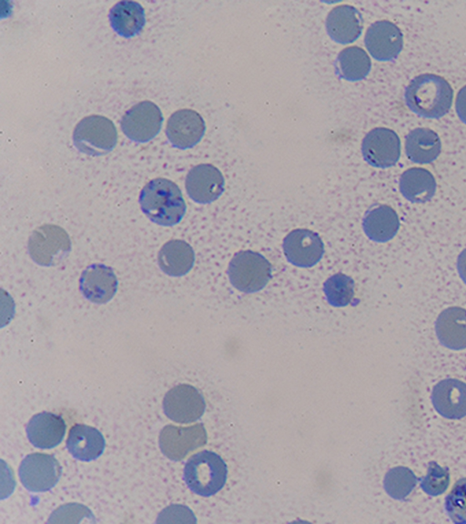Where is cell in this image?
<instances>
[{"instance_id": "cell-1", "label": "cell", "mask_w": 466, "mask_h": 524, "mask_svg": "<svg viewBox=\"0 0 466 524\" xmlns=\"http://www.w3.org/2000/svg\"><path fill=\"white\" fill-rule=\"evenodd\" d=\"M138 202L146 217L163 227L178 224L187 209L177 185L164 177H157L147 183L140 192Z\"/></svg>"}, {"instance_id": "cell-2", "label": "cell", "mask_w": 466, "mask_h": 524, "mask_svg": "<svg viewBox=\"0 0 466 524\" xmlns=\"http://www.w3.org/2000/svg\"><path fill=\"white\" fill-rule=\"evenodd\" d=\"M453 90L442 76L421 74L407 86L404 99L410 111L424 118L445 116L452 103Z\"/></svg>"}, {"instance_id": "cell-3", "label": "cell", "mask_w": 466, "mask_h": 524, "mask_svg": "<svg viewBox=\"0 0 466 524\" xmlns=\"http://www.w3.org/2000/svg\"><path fill=\"white\" fill-rule=\"evenodd\" d=\"M227 476L228 467L222 458L215 452L203 450L187 459L183 479L192 492L210 497L222 489Z\"/></svg>"}, {"instance_id": "cell-4", "label": "cell", "mask_w": 466, "mask_h": 524, "mask_svg": "<svg viewBox=\"0 0 466 524\" xmlns=\"http://www.w3.org/2000/svg\"><path fill=\"white\" fill-rule=\"evenodd\" d=\"M228 275L236 289L246 294L255 293L271 279V265L258 252L241 250L231 258Z\"/></svg>"}, {"instance_id": "cell-5", "label": "cell", "mask_w": 466, "mask_h": 524, "mask_svg": "<svg viewBox=\"0 0 466 524\" xmlns=\"http://www.w3.org/2000/svg\"><path fill=\"white\" fill-rule=\"evenodd\" d=\"M117 141L114 123L100 115H91L81 119L73 131L76 148L86 155L98 156L111 152Z\"/></svg>"}, {"instance_id": "cell-6", "label": "cell", "mask_w": 466, "mask_h": 524, "mask_svg": "<svg viewBox=\"0 0 466 524\" xmlns=\"http://www.w3.org/2000/svg\"><path fill=\"white\" fill-rule=\"evenodd\" d=\"M28 253L32 260L43 267L62 262L71 251V240L66 231L53 224L36 227L28 238Z\"/></svg>"}, {"instance_id": "cell-7", "label": "cell", "mask_w": 466, "mask_h": 524, "mask_svg": "<svg viewBox=\"0 0 466 524\" xmlns=\"http://www.w3.org/2000/svg\"><path fill=\"white\" fill-rule=\"evenodd\" d=\"M18 474L23 486L32 492L54 488L62 475V467L53 455L32 453L21 461Z\"/></svg>"}, {"instance_id": "cell-8", "label": "cell", "mask_w": 466, "mask_h": 524, "mask_svg": "<svg viewBox=\"0 0 466 524\" xmlns=\"http://www.w3.org/2000/svg\"><path fill=\"white\" fill-rule=\"evenodd\" d=\"M208 436L203 424L188 427L165 426L158 438L161 452L170 460L179 461L187 454L207 443Z\"/></svg>"}, {"instance_id": "cell-9", "label": "cell", "mask_w": 466, "mask_h": 524, "mask_svg": "<svg viewBox=\"0 0 466 524\" xmlns=\"http://www.w3.org/2000/svg\"><path fill=\"white\" fill-rule=\"evenodd\" d=\"M206 402L195 387L179 384L170 388L163 398V410L171 420L187 424L199 419L205 412Z\"/></svg>"}, {"instance_id": "cell-10", "label": "cell", "mask_w": 466, "mask_h": 524, "mask_svg": "<svg viewBox=\"0 0 466 524\" xmlns=\"http://www.w3.org/2000/svg\"><path fill=\"white\" fill-rule=\"evenodd\" d=\"M163 115L153 102H139L128 109L120 121L123 133L132 141L145 143L160 131Z\"/></svg>"}, {"instance_id": "cell-11", "label": "cell", "mask_w": 466, "mask_h": 524, "mask_svg": "<svg viewBox=\"0 0 466 524\" xmlns=\"http://www.w3.org/2000/svg\"><path fill=\"white\" fill-rule=\"evenodd\" d=\"M361 153L369 165L378 168L390 167L400 158V140L393 130L376 127L364 136Z\"/></svg>"}, {"instance_id": "cell-12", "label": "cell", "mask_w": 466, "mask_h": 524, "mask_svg": "<svg viewBox=\"0 0 466 524\" xmlns=\"http://www.w3.org/2000/svg\"><path fill=\"white\" fill-rule=\"evenodd\" d=\"M283 252L287 260L299 267H311L320 261L324 254V244L318 233L297 228L283 239Z\"/></svg>"}, {"instance_id": "cell-13", "label": "cell", "mask_w": 466, "mask_h": 524, "mask_svg": "<svg viewBox=\"0 0 466 524\" xmlns=\"http://www.w3.org/2000/svg\"><path fill=\"white\" fill-rule=\"evenodd\" d=\"M185 186L188 196L193 201L198 204H209L217 200L223 193L225 179L215 166L199 164L187 173Z\"/></svg>"}, {"instance_id": "cell-14", "label": "cell", "mask_w": 466, "mask_h": 524, "mask_svg": "<svg viewBox=\"0 0 466 524\" xmlns=\"http://www.w3.org/2000/svg\"><path fill=\"white\" fill-rule=\"evenodd\" d=\"M364 43L373 58L379 61H390L400 53L403 46V35L395 24L388 20H380L368 28Z\"/></svg>"}, {"instance_id": "cell-15", "label": "cell", "mask_w": 466, "mask_h": 524, "mask_svg": "<svg viewBox=\"0 0 466 524\" xmlns=\"http://www.w3.org/2000/svg\"><path fill=\"white\" fill-rule=\"evenodd\" d=\"M206 125L202 116L192 109L174 112L167 120L166 135L169 142L179 149L196 146L203 137Z\"/></svg>"}, {"instance_id": "cell-16", "label": "cell", "mask_w": 466, "mask_h": 524, "mask_svg": "<svg viewBox=\"0 0 466 524\" xmlns=\"http://www.w3.org/2000/svg\"><path fill=\"white\" fill-rule=\"evenodd\" d=\"M79 289L88 301L106 304L117 290V278L112 267L104 264H91L81 273Z\"/></svg>"}, {"instance_id": "cell-17", "label": "cell", "mask_w": 466, "mask_h": 524, "mask_svg": "<svg viewBox=\"0 0 466 524\" xmlns=\"http://www.w3.org/2000/svg\"><path fill=\"white\" fill-rule=\"evenodd\" d=\"M431 402L436 411L450 419L466 416V383L456 378L438 382L431 393Z\"/></svg>"}, {"instance_id": "cell-18", "label": "cell", "mask_w": 466, "mask_h": 524, "mask_svg": "<svg viewBox=\"0 0 466 524\" xmlns=\"http://www.w3.org/2000/svg\"><path fill=\"white\" fill-rule=\"evenodd\" d=\"M66 422L60 415L43 411L34 415L25 430L30 443L38 448H52L61 443L66 433Z\"/></svg>"}, {"instance_id": "cell-19", "label": "cell", "mask_w": 466, "mask_h": 524, "mask_svg": "<svg viewBox=\"0 0 466 524\" xmlns=\"http://www.w3.org/2000/svg\"><path fill=\"white\" fill-rule=\"evenodd\" d=\"M326 30L332 40L339 44H350L357 40L362 32L361 14L349 5L334 7L326 18Z\"/></svg>"}, {"instance_id": "cell-20", "label": "cell", "mask_w": 466, "mask_h": 524, "mask_svg": "<svg viewBox=\"0 0 466 524\" xmlns=\"http://www.w3.org/2000/svg\"><path fill=\"white\" fill-rule=\"evenodd\" d=\"M435 332L440 343L452 350L466 348V309L450 307L437 317Z\"/></svg>"}, {"instance_id": "cell-21", "label": "cell", "mask_w": 466, "mask_h": 524, "mask_svg": "<svg viewBox=\"0 0 466 524\" xmlns=\"http://www.w3.org/2000/svg\"><path fill=\"white\" fill-rule=\"evenodd\" d=\"M105 448V438L96 428L76 424L70 428L66 448L76 459L86 462L95 460L103 453Z\"/></svg>"}, {"instance_id": "cell-22", "label": "cell", "mask_w": 466, "mask_h": 524, "mask_svg": "<svg viewBox=\"0 0 466 524\" xmlns=\"http://www.w3.org/2000/svg\"><path fill=\"white\" fill-rule=\"evenodd\" d=\"M195 253L184 240L171 239L166 242L157 255L159 268L170 277H182L193 267Z\"/></svg>"}, {"instance_id": "cell-23", "label": "cell", "mask_w": 466, "mask_h": 524, "mask_svg": "<svg viewBox=\"0 0 466 524\" xmlns=\"http://www.w3.org/2000/svg\"><path fill=\"white\" fill-rule=\"evenodd\" d=\"M362 227L370 240L383 243L395 237L400 227V220L392 207L380 205L367 211Z\"/></svg>"}, {"instance_id": "cell-24", "label": "cell", "mask_w": 466, "mask_h": 524, "mask_svg": "<svg viewBox=\"0 0 466 524\" xmlns=\"http://www.w3.org/2000/svg\"><path fill=\"white\" fill-rule=\"evenodd\" d=\"M108 18L113 30L126 38L138 35L146 24L145 10L135 1L117 2L110 9Z\"/></svg>"}, {"instance_id": "cell-25", "label": "cell", "mask_w": 466, "mask_h": 524, "mask_svg": "<svg viewBox=\"0 0 466 524\" xmlns=\"http://www.w3.org/2000/svg\"><path fill=\"white\" fill-rule=\"evenodd\" d=\"M441 150V139L438 134L430 128H415L406 136L405 153L411 162L431 163L439 156Z\"/></svg>"}, {"instance_id": "cell-26", "label": "cell", "mask_w": 466, "mask_h": 524, "mask_svg": "<svg viewBox=\"0 0 466 524\" xmlns=\"http://www.w3.org/2000/svg\"><path fill=\"white\" fill-rule=\"evenodd\" d=\"M436 180L433 175L422 167L405 170L400 177V191L411 203H425L436 192Z\"/></svg>"}, {"instance_id": "cell-27", "label": "cell", "mask_w": 466, "mask_h": 524, "mask_svg": "<svg viewBox=\"0 0 466 524\" xmlns=\"http://www.w3.org/2000/svg\"><path fill=\"white\" fill-rule=\"evenodd\" d=\"M338 74L348 81L364 79L370 71L371 61L366 51L359 46L343 49L337 58Z\"/></svg>"}, {"instance_id": "cell-28", "label": "cell", "mask_w": 466, "mask_h": 524, "mask_svg": "<svg viewBox=\"0 0 466 524\" xmlns=\"http://www.w3.org/2000/svg\"><path fill=\"white\" fill-rule=\"evenodd\" d=\"M417 481L418 478L409 468L400 466L390 469L386 473L383 486L390 498L404 500L413 490Z\"/></svg>"}, {"instance_id": "cell-29", "label": "cell", "mask_w": 466, "mask_h": 524, "mask_svg": "<svg viewBox=\"0 0 466 524\" xmlns=\"http://www.w3.org/2000/svg\"><path fill=\"white\" fill-rule=\"evenodd\" d=\"M354 280L343 273L332 275L323 284L326 299L335 307L348 306L354 297Z\"/></svg>"}, {"instance_id": "cell-30", "label": "cell", "mask_w": 466, "mask_h": 524, "mask_svg": "<svg viewBox=\"0 0 466 524\" xmlns=\"http://www.w3.org/2000/svg\"><path fill=\"white\" fill-rule=\"evenodd\" d=\"M447 515L456 524H466V478L457 480L445 498Z\"/></svg>"}, {"instance_id": "cell-31", "label": "cell", "mask_w": 466, "mask_h": 524, "mask_svg": "<svg viewBox=\"0 0 466 524\" xmlns=\"http://www.w3.org/2000/svg\"><path fill=\"white\" fill-rule=\"evenodd\" d=\"M450 473L447 469L441 467L437 462L429 463L426 476L420 482L422 490L432 497L442 494L449 487Z\"/></svg>"}, {"instance_id": "cell-32", "label": "cell", "mask_w": 466, "mask_h": 524, "mask_svg": "<svg viewBox=\"0 0 466 524\" xmlns=\"http://www.w3.org/2000/svg\"><path fill=\"white\" fill-rule=\"evenodd\" d=\"M77 518L81 520L82 518H93V514L86 507L79 504H67L61 506L56 509L48 519L49 522H70V518ZM74 522L76 520L74 519Z\"/></svg>"}, {"instance_id": "cell-33", "label": "cell", "mask_w": 466, "mask_h": 524, "mask_svg": "<svg viewBox=\"0 0 466 524\" xmlns=\"http://www.w3.org/2000/svg\"><path fill=\"white\" fill-rule=\"evenodd\" d=\"M193 515L188 508L181 505H171L166 508L158 516L157 523L159 522H171L174 517H188Z\"/></svg>"}, {"instance_id": "cell-34", "label": "cell", "mask_w": 466, "mask_h": 524, "mask_svg": "<svg viewBox=\"0 0 466 524\" xmlns=\"http://www.w3.org/2000/svg\"><path fill=\"white\" fill-rule=\"evenodd\" d=\"M455 108L461 121L466 124V86L461 87L457 94Z\"/></svg>"}, {"instance_id": "cell-35", "label": "cell", "mask_w": 466, "mask_h": 524, "mask_svg": "<svg viewBox=\"0 0 466 524\" xmlns=\"http://www.w3.org/2000/svg\"><path fill=\"white\" fill-rule=\"evenodd\" d=\"M457 269L460 277L466 284V248H464L458 256Z\"/></svg>"}]
</instances>
